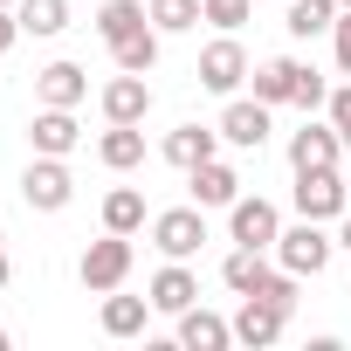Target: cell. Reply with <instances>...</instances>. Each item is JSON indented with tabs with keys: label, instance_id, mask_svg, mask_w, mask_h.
I'll use <instances>...</instances> for the list:
<instances>
[{
	"label": "cell",
	"instance_id": "6da1fadb",
	"mask_svg": "<svg viewBox=\"0 0 351 351\" xmlns=\"http://www.w3.org/2000/svg\"><path fill=\"white\" fill-rule=\"evenodd\" d=\"M200 241H207V207H165V214H152V248L165 262H193Z\"/></svg>",
	"mask_w": 351,
	"mask_h": 351
},
{
	"label": "cell",
	"instance_id": "7a4b0ae2",
	"mask_svg": "<svg viewBox=\"0 0 351 351\" xmlns=\"http://www.w3.org/2000/svg\"><path fill=\"white\" fill-rule=\"evenodd\" d=\"M344 207H351V186H344V172L337 165H317V172H296V214L303 221H344Z\"/></svg>",
	"mask_w": 351,
	"mask_h": 351
},
{
	"label": "cell",
	"instance_id": "3957f363",
	"mask_svg": "<svg viewBox=\"0 0 351 351\" xmlns=\"http://www.w3.org/2000/svg\"><path fill=\"white\" fill-rule=\"evenodd\" d=\"M330 248H337V241L324 234V221H303V214H296V228L276 234V262L296 269V276H324V269H330Z\"/></svg>",
	"mask_w": 351,
	"mask_h": 351
},
{
	"label": "cell",
	"instance_id": "277c9868",
	"mask_svg": "<svg viewBox=\"0 0 351 351\" xmlns=\"http://www.w3.org/2000/svg\"><path fill=\"white\" fill-rule=\"evenodd\" d=\"M83 289H97V296H110V289H124V276H131V234H110L104 228V241H90L83 248Z\"/></svg>",
	"mask_w": 351,
	"mask_h": 351
},
{
	"label": "cell",
	"instance_id": "5b68a950",
	"mask_svg": "<svg viewBox=\"0 0 351 351\" xmlns=\"http://www.w3.org/2000/svg\"><path fill=\"white\" fill-rule=\"evenodd\" d=\"M21 200H28L35 214H62V207L76 200V180H69V165H62V158H49V152H35V165L21 172Z\"/></svg>",
	"mask_w": 351,
	"mask_h": 351
},
{
	"label": "cell",
	"instance_id": "8992f818",
	"mask_svg": "<svg viewBox=\"0 0 351 351\" xmlns=\"http://www.w3.org/2000/svg\"><path fill=\"white\" fill-rule=\"evenodd\" d=\"M193 76H200V90L234 97V90H241L255 69H248V49H241L234 35H221V42H207V49H200V69H193Z\"/></svg>",
	"mask_w": 351,
	"mask_h": 351
},
{
	"label": "cell",
	"instance_id": "52a82bcc",
	"mask_svg": "<svg viewBox=\"0 0 351 351\" xmlns=\"http://www.w3.org/2000/svg\"><path fill=\"white\" fill-rule=\"evenodd\" d=\"M276 234H282L276 200H262V193L248 200V193H241V200L228 207V241H234V248H276Z\"/></svg>",
	"mask_w": 351,
	"mask_h": 351
},
{
	"label": "cell",
	"instance_id": "ba28073f",
	"mask_svg": "<svg viewBox=\"0 0 351 351\" xmlns=\"http://www.w3.org/2000/svg\"><path fill=\"white\" fill-rule=\"evenodd\" d=\"M221 145L262 152V145H269V104H262V97H234V104L221 110Z\"/></svg>",
	"mask_w": 351,
	"mask_h": 351
},
{
	"label": "cell",
	"instance_id": "9c48e42d",
	"mask_svg": "<svg viewBox=\"0 0 351 351\" xmlns=\"http://www.w3.org/2000/svg\"><path fill=\"white\" fill-rule=\"evenodd\" d=\"M282 324H289V310H282V303H269V296H241V310H234V344L269 351V344L282 337Z\"/></svg>",
	"mask_w": 351,
	"mask_h": 351
},
{
	"label": "cell",
	"instance_id": "30bf717a",
	"mask_svg": "<svg viewBox=\"0 0 351 351\" xmlns=\"http://www.w3.org/2000/svg\"><path fill=\"white\" fill-rule=\"evenodd\" d=\"M289 165L296 172H317V165H344V138H337V124H303L296 138H289Z\"/></svg>",
	"mask_w": 351,
	"mask_h": 351
},
{
	"label": "cell",
	"instance_id": "8fae6325",
	"mask_svg": "<svg viewBox=\"0 0 351 351\" xmlns=\"http://www.w3.org/2000/svg\"><path fill=\"white\" fill-rule=\"evenodd\" d=\"M145 110H152V83L131 76V69H117V76L104 83V117H110V124H145Z\"/></svg>",
	"mask_w": 351,
	"mask_h": 351
},
{
	"label": "cell",
	"instance_id": "7c38bea8",
	"mask_svg": "<svg viewBox=\"0 0 351 351\" xmlns=\"http://www.w3.org/2000/svg\"><path fill=\"white\" fill-rule=\"evenodd\" d=\"M76 138H83V131H76V110L42 104V110L28 117V145H35V152H49V158H69V152H76Z\"/></svg>",
	"mask_w": 351,
	"mask_h": 351
},
{
	"label": "cell",
	"instance_id": "4fadbf2b",
	"mask_svg": "<svg viewBox=\"0 0 351 351\" xmlns=\"http://www.w3.org/2000/svg\"><path fill=\"white\" fill-rule=\"evenodd\" d=\"M145 296H152V310L180 317V310H193V303H200V276H193L186 262H165V269L152 276V289H145Z\"/></svg>",
	"mask_w": 351,
	"mask_h": 351
},
{
	"label": "cell",
	"instance_id": "5bb4252c",
	"mask_svg": "<svg viewBox=\"0 0 351 351\" xmlns=\"http://www.w3.org/2000/svg\"><path fill=\"white\" fill-rule=\"evenodd\" d=\"M165 165H180V172H193V165H207L214 152H221V124L207 131V124H180V131H165Z\"/></svg>",
	"mask_w": 351,
	"mask_h": 351
},
{
	"label": "cell",
	"instance_id": "9a60e30c",
	"mask_svg": "<svg viewBox=\"0 0 351 351\" xmlns=\"http://www.w3.org/2000/svg\"><path fill=\"white\" fill-rule=\"evenodd\" d=\"M35 97L56 104V110H76V104L90 97V76H83L76 62H49V69H35Z\"/></svg>",
	"mask_w": 351,
	"mask_h": 351
},
{
	"label": "cell",
	"instance_id": "2e32d148",
	"mask_svg": "<svg viewBox=\"0 0 351 351\" xmlns=\"http://www.w3.org/2000/svg\"><path fill=\"white\" fill-rule=\"evenodd\" d=\"M186 186H193V207H234V200H241V180H234V165H221V158L193 165V172H186Z\"/></svg>",
	"mask_w": 351,
	"mask_h": 351
},
{
	"label": "cell",
	"instance_id": "e0dca14e",
	"mask_svg": "<svg viewBox=\"0 0 351 351\" xmlns=\"http://www.w3.org/2000/svg\"><path fill=\"white\" fill-rule=\"evenodd\" d=\"M180 344H186V351H228V344H234V324L193 303V310H180Z\"/></svg>",
	"mask_w": 351,
	"mask_h": 351
},
{
	"label": "cell",
	"instance_id": "ac0fdd59",
	"mask_svg": "<svg viewBox=\"0 0 351 351\" xmlns=\"http://www.w3.org/2000/svg\"><path fill=\"white\" fill-rule=\"evenodd\" d=\"M296 76H303V62L296 56H269V62H255V97L276 110V104H296Z\"/></svg>",
	"mask_w": 351,
	"mask_h": 351
},
{
	"label": "cell",
	"instance_id": "d6986e66",
	"mask_svg": "<svg viewBox=\"0 0 351 351\" xmlns=\"http://www.w3.org/2000/svg\"><path fill=\"white\" fill-rule=\"evenodd\" d=\"M269 276H276V269H269V248H234V255L221 262V282H228L234 296H255Z\"/></svg>",
	"mask_w": 351,
	"mask_h": 351
},
{
	"label": "cell",
	"instance_id": "ffe728a7",
	"mask_svg": "<svg viewBox=\"0 0 351 351\" xmlns=\"http://www.w3.org/2000/svg\"><path fill=\"white\" fill-rule=\"evenodd\" d=\"M337 0H289V14H282V28L296 35V42H317V35H330L337 28Z\"/></svg>",
	"mask_w": 351,
	"mask_h": 351
},
{
	"label": "cell",
	"instance_id": "44dd1931",
	"mask_svg": "<svg viewBox=\"0 0 351 351\" xmlns=\"http://www.w3.org/2000/svg\"><path fill=\"white\" fill-rule=\"evenodd\" d=\"M138 28H152V8H145V0H104V8H97V35L117 49L124 35H138Z\"/></svg>",
	"mask_w": 351,
	"mask_h": 351
},
{
	"label": "cell",
	"instance_id": "7402d4cb",
	"mask_svg": "<svg viewBox=\"0 0 351 351\" xmlns=\"http://www.w3.org/2000/svg\"><path fill=\"white\" fill-rule=\"evenodd\" d=\"M97 158H104L110 172H131V165H145V131H138V124H110V131L97 138Z\"/></svg>",
	"mask_w": 351,
	"mask_h": 351
},
{
	"label": "cell",
	"instance_id": "603a6c76",
	"mask_svg": "<svg viewBox=\"0 0 351 351\" xmlns=\"http://www.w3.org/2000/svg\"><path fill=\"white\" fill-rule=\"evenodd\" d=\"M104 228H110V234H138V228H152V214H145V193H138V186H117V193H104Z\"/></svg>",
	"mask_w": 351,
	"mask_h": 351
},
{
	"label": "cell",
	"instance_id": "cb8c5ba5",
	"mask_svg": "<svg viewBox=\"0 0 351 351\" xmlns=\"http://www.w3.org/2000/svg\"><path fill=\"white\" fill-rule=\"evenodd\" d=\"M145 317H152V296H117V289L104 296V330L110 337H138Z\"/></svg>",
	"mask_w": 351,
	"mask_h": 351
},
{
	"label": "cell",
	"instance_id": "d4e9b609",
	"mask_svg": "<svg viewBox=\"0 0 351 351\" xmlns=\"http://www.w3.org/2000/svg\"><path fill=\"white\" fill-rule=\"evenodd\" d=\"M21 35H35V42H49V35H62L69 28V0H21Z\"/></svg>",
	"mask_w": 351,
	"mask_h": 351
},
{
	"label": "cell",
	"instance_id": "484cf974",
	"mask_svg": "<svg viewBox=\"0 0 351 351\" xmlns=\"http://www.w3.org/2000/svg\"><path fill=\"white\" fill-rule=\"evenodd\" d=\"M145 8H152V28L158 35H186V28L207 21V0H145Z\"/></svg>",
	"mask_w": 351,
	"mask_h": 351
},
{
	"label": "cell",
	"instance_id": "4316f807",
	"mask_svg": "<svg viewBox=\"0 0 351 351\" xmlns=\"http://www.w3.org/2000/svg\"><path fill=\"white\" fill-rule=\"evenodd\" d=\"M110 62H117V69H131V76H152V69H158V28L124 35V42L110 49Z\"/></svg>",
	"mask_w": 351,
	"mask_h": 351
},
{
	"label": "cell",
	"instance_id": "83f0119b",
	"mask_svg": "<svg viewBox=\"0 0 351 351\" xmlns=\"http://www.w3.org/2000/svg\"><path fill=\"white\" fill-rule=\"evenodd\" d=\"M324 104H330V83L303 62V76H296V110H324Z\"/></svg>",
	"mask_w": 351,
	"mask_h": 351
},
{
	"label": "cell",
	"instance_id": "f1b7e54d",
	"mask_svg": "<svg viewBox=\"0 0 351 351\" xmlns=\"http://www.w3.org/2000/svg\"><path fill=\"white\" fill-rule=\"evenodd\" d=\"M207 21H214L221 35H234V28L248 21V0H207Z\"/></svg>",
	"mask_w": 351,
	"mask_h": 351
},
{
	"label": "cell",
	"instance_id": "f546056e",
	"mask_svg": "<svg viewBox=\"0 0 351 351\" xmlns=\"http://www.w3.org/2000/svg\"><path fill=\"white\" fill-rule=\"evenodd\" d=\"M324 110H330V124H337V138H344V152H351V83H344V90H330V104H324Z\"/></svg>",
	"mask_w": 351,
	"mask_h": 351
},
{
	"label": "cell",
	"instance_id": "4dcf8cb0",
	"mask_svg": "<svg viewBox=\"0 0 351 351\" xmlns=\"http://www.w3.org/2000/svg\"><path fill=\"white\" fill-rule=\"evenodd\" d=\"M330 56H337V76H351V8H344L337 28H330Z\"/></svg>",
	"mask_w": 351,
	"mask_h": 351
},
{
	"label": "cell",
	"instance_id": "1f68e13d",
	"mask_svg": "<svg viewBox=\"0 0 351 351\" xmlns=\"http://www.w3.org/2000/svg\"><path fill=\"white\" fill-rule=\"evenodd\" d=\"M14 42H21V14H14V8H0V56H8Z\"/></svg>",
	"mask_w": 351,
	"mask_h": 351
},
{
	"label": "cell",
	"instance_id": "d6a6232c",
	"mask_svg": "<svg viewBox=\"0 0 351 351\" xmlns=\"http://www.w3.org/2000/svg\"><path fill=\"white\" fill-rule=\"evenodd\" d=\"M337 248L351 255V207H344V221H337Z\"/></svg>",
	"mask_w": 351,
	"mask_h": 351
},
{
	"label": "cell",
	"instance_id": "836d02e7",
	"mask_svg": "<svg viewBox=\"0 0 351 351\" xmlns=\"http://www.w3.org/2000/svg\"><path fill=\"white\" fill-rule=\"evenodd\" d=\"M8 276H14V269H8V248H0V289H8Z\"/></svg>",
	"mask_w": 351,
	"mask_h": 351
},
{
	"label": "cell",
	"instance_id": "e575fe53",
	"mask_svg": "<svg viewBox=\"0 0 351 351\" xmlns=\"http://www.w3.org/2000/svg\"><path fill=\"white\" fill-rule=\"evenodd\" d=\"M8 344H14V330H0V351H8Z\"/></svg>",
	"mask_w": 351,
	"mask_h": 351
},
{
	"label": "cell",
	"instance_id": "d590c367",
	"mask_svg": "<svg viewBox=\"0 0 351 351\" xmlns=\"http://www.w3.org/2000/svg\"><path fill=\"white\" fill-rule=\"evenodd\" d=\"M0 8H21V0H0Z\"/></svg>",
	"mask_w": 351,
	"mask_h": 351
},
{
	"label": "cell",
	"instance_id": "8d00e7d4",
	"mask_svg": "<svg viewBox=\"0 0 351 351\" xmlns=\"http://www.w3.org/2000/svg\"><path fill=\"white\" fill-rule=\"evenodd\" d=\"M0 248H8V228H0Z\"/></svg>",
	"mask_w": 351,
	"mask_h": 351
},
{
	"label": "cell",
	"instance_id": "74e56055",
	"mask_svg": "<svg viewBox=\"0 0 351 351\" xmlns=\"http://www.w3.org/2000/svg\"><path fill=\"white\" fill-rule=\"evenodd\" d=\"M337 8H351V0H337Z\"/></svg>",
	"mask_w": 351,
	"mask_h": 351
},
{
	"label": "cell",
	"instance_id": "f35d334b",
	"mask_svg": "<svg viewBox=\"0 0 351 351\" xmlns=\"http://www.w3.org/2000/svg\"><path fill=\"white\" fill-rule=\"evenodd\" d=\"M344 186H351V172H344Z\"/></svg>",
	"mask_w": 351,
	"mask_h": 351
}]
</instances>
